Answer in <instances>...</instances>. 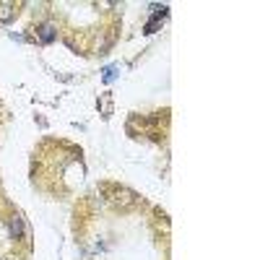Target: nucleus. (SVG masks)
Here are the masks:
<instances>
[{
	"mask_svg": "<svg viewBox=\"0 0 260 260\" xmlns=\"http://www.w3.org/2000/svg\"><path fill=\"white\" fill-rule=\"evenodd\" d=\"M11 232H13V237H16V240L21 237V219H19V216L11 219Z\"/></svg>",
	"mask_w": 260,
	"mask_h": 260,
	"instance_id": "nucleus-1",
	"label": "nucleus"
}]
</instances>
